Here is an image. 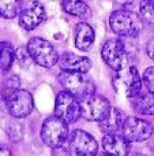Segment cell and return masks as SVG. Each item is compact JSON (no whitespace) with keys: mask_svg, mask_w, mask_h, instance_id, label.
Returning a JSON list of instances; mask_svg holds the SVG:
<instances>
[{"mask_svg":"<svg viewBox=\"0 0 154 156\" xmlns=\"http://www.w3.org/2000/svg\"><path fill=\"white\" fill-rule=\"evenodd\" d=\"M109 25L116 34L128 38H135L139 36L143 27V22L138 14L127 8L112 12L109 16Z\"/></svg>","mask_w":154,"mask_h":156,"instance_id":"6da1fadb","label":"cell"},{"mask_svg":"<svg viewBox=\"0 0 154 156\" xmlns=\"http://www.w3.org/2000/svg\"><path fill=\"white\" fill-rule=\"evenodd\" d=\"M59 82L64 90L70 92L78 99H85V97L95 93L94 83L86 76V73L63 70L59 74Z\"/></svg>","mask_w":154,"mask_h":156,"instance_id":"7a4b0ae2","label":"cell"},{"mask_svg":"<svg viewBox=\"0 0 154 156\" xmlns=\"http://www.w3.org/2000/svg\"><path fill=\"white\" fill-rule=\"evenodd\" d=\"M67 125V122L63 121L57 115L45 119L41 126V140L44 141V144L53 149L64 147L68 140Z\"/></svg>","mask_w":154,"mask_h":156,"instance_id":"3957f363","label":"cell"},{"mask_svg":"<svg viewBox=\"0 0 154 156\" xmlns=\"http://www.w3.org/2000/svg\"><path fill=\"white\" fill-rule=\"evenodd\" d=\"M3 99L10 115L16 119L29 116L34 107L32 94L23 89H8L3 94Z\"/></svg>","mask_w":154,"mask_h":156,"instance_id":"277c9868","label":"cell"},{"mask_svg":"<svg viewBox=\"0 0 154 156\" xmlns=\"http://www.w3.org/2000/svg\"><path fill=\"white\" fill-rule=\"evenodd\" d=\"M142 77L134 66L120 69L113 77V88L117 93H122L127 97L138 96L142 92Z\"/></svg>","mask_w":154,"mask_h":156,"instance_id":"5b68a950","label":"cell"},{"mask_svg":"<svg viewBox=\"0 0 154 156\" xmlns=\"http://www.w3.org/2000/svg\"><path fill=\"white\" fill-rule=\"evenodd\" d=\"M27 49H29L32 59L34 63H37L41 67H52L56 63H59V55L55 47L52 45L49 41L44 40L40 37H34L29 41L27 44Z\"/></svg>","mask_w":154,"mask_h":156,"instance_id":"8992f818","label":"cell"},{"mask_svg":"<svg viewBox=\"0 0 154 156\" xmlns=\"http://www.w3.org/2000/svg\"><path fill=\"white\" fill-rule=\"evenodd\" d=\"M65 145L71 155L78 156H92L95 155L98 151V143L95 141V138L92 134L79 129L71 132Z\"/></svg>","mask_w":154,"mask_h":156,"instance_id":"52a82bcc","label":"cell"},{"mask_svg":"<svg viewBox=\"0 0 154 156\" xmlns=\"http://www.w3.org/2000/svg\"><path fill=\"white\" fill-rule=\"evenodd\" d=\"M55 115L62 118L67 123H74L82 115L81 103L78 101V97L71 94L70 92L63 90L57 94L56 104H55Z\"/></svg>","mask_w":154,"mask_h":156,"instance_id":"ba28073f","label":"cell"},{"mask_svg":"<svg viewBox=\"0 0 154 156\" xmlns=\"http://www.w3.org/2000/svg\"><path fill=\"white\" fill-rule=\"evenodd\" d=\"M82 107V116L87 121L92 122H100L109 114L112 105L108 99L100 94H90V96L82 99L81 101Z\"/></svg>","mask_w":154,"mask_h":156,"instance_id":"9c48e42d","label":"cell"},{"mask_svg":"<svg viewBox=\"0 0 154 156\" xmlns=\"http://www.w3.org/2000/svg\"><path fill=\"white\" fill-rule=\"evenodd\" d=\"M102 59L106 65L113 70H120L126 67V60H127V49L126 44L119 38H109L102 47Z\"/></svg>","mask_w":154,"mask_h":156,"instance_id":"30bf717a","label":"cell"},{"mask_svg":"<svg viewBox=\"0 0 154 156\" xmlns=\"http://www.w3.org/2000/svg\"><path fill=\"white\" fill-rule=\"evenodd\" d=\"M154 127L150 122L141 118H127L123 126V136L130 143H142L153 134Z\"/></svg>","mask_w":154,"mask_h":156,"instance_id":"8fae6325","label":"cell"},{"mask_svg":"<svg viewBox=\"0 0 154 156\" xmlns=\"http://www.w3.org/2000/svg\"><path fill=\"white\" fill-rule=\"evenodd\" d=\"M45 16V8L40 2H30L19 12V25L22 29L30 32L42 23Z\"/></svg>","mask_w":154,"mask_h":156,"instance_id":"7c38bea8","label":"cell"},{"mask_svg":"<svg viewBox=\"0 0 154 156\" xmlns=\"http://www.w3.org/2000/svg\"><path fill=\"white\" fill-rule=\"evenodd\" d=\"M102 148L106 154L124 156L130 152V141L120 133H106L102 138Z\"/></svg>","mask_w":154,"mask_h":156,"instance_id":"4fadbf2b","label":"cell"},{"mask_svg":"<svg viewBox=\"0 0 154 156\" xmlns=\"http://www.w3.org/2000/svg\"><path fill=\"white\" fill-rule=\"evenodd\" d=\"M59 66L62 70L87 73L92 69V60L86 56H79L71 52H65L59 58Z\"/></svg>","mask_w":154,"mask_h":156,"instance_id":"5bb4252c","label":"cell"},{"mask_svg":"<svg viewBox=\"0 0 154 156\" xmlns=\"http://www.w3.org/2000/svg\"><path fill=\"white\" fill-rule=\"evenodd\" d=\"M126 119L127 118H126V114L123 111L112 107L108 115L102 121H100V129L105 134L106 133H120L123 130Z\"/></svg>","mask_w":154,"mask_h":156,"instance_id":"9a60e30c","label":"cell"},{"mask_svg":"<svg viewBox=\"0 0 154 156\" xmlns=\"http://www.w3.org/2000/svg\"><path fill=\"white\" fill-rule=\"evenodd\" d=\"M94 30L89 23L81 22L75 26V47L79 51H87L94 43Z\"/></svg>","mask_w":154,"mask_h":156,"instance_id":"2e32d148","label":"cell"},{"mask_svg":"<svg viewBox=\"0 0 154 156\" xmlns=\"http://www.w3.org/2000/svg\"><path fill=\"white\" fill-rule=\"evenodd\" d=\"M134 108L142 115H154V93L150 90L147 93L141 92L134 97Z\"/></svg>","mask_w":154,"mask_h":156,"instance_id":"e0dca14e","label":"cell"},{"mask_svg":"<svg viewBox=\"0 0 154 156\" xmlns=\"http://www.w3.org/2000/svg\"><path fill=\"white\" fill-rule=\"evenodd\" d=\"M62 7L67 14L79 18H89L92 15L89 5L83 0H63Z\"/></svg>","mask_w":154,"mask_h":156,"instance_id":"ac0fdd59","label":"cell"},{"mask_svg":"<svg viewBox=\"0 0 154 156\" xmlns=\"http://www.w3.org/2000/svg\"><path fill=\"white\" fill-rule=\"evenodd\" d=\"M15 59L14 47L7 41H0V70L7 73Z\"/></svg>","mask_w":154,"mask_h":156,"instance_id":"d6986e66","label":"cell"},{"mask_svg":"<svg viewBox=\"0 0 154 156\" xmlns=\"http://www.w3.org/2000/svg\"><path fill=\"white\" fill-rule=\"evenodd\" d=\"M22 10V0H0V16L15 18Z\"/></svg>","mask_w":154,"mask_h":156,"instance_id":"ffe728a7","label":"cell"},{"mask_svg":"<svg viewBox=\"0 0 154 156\" xmlns=\"http://www.w3.org/2000/svg\"><path fill=\"white\" fill-rule=\"evenodd\" d=\"M15 59L18 62V65L21 66L22 69H29L33 63L32 55H30L27 47H19L15 51Z\"/></svg>","mask_w":154,"mask_h":156,"instance_id":"44dd1931","label":"cell"},{"mask_svg":"<svg viewBox=\"0 0 154 156\" xmlns=\"http://www.w3.org/2000/svg\"><path fill=\"white\" fill-rule=\"evenodd\" d=\"M139 11L145 21L153 23L154 22V0H141Z\"/></svg>","mask_w":154,"mask_h":156,"instance_id":"7402d4cb","label":"cell"},{"mask_svg":"<svg viewBox=\"0 0 154 156\" xmlns=\"http://www.w3.org/2000/svg\"><path fill=\"white\" fill-rule=\"evenodd\" d=\"M143 83L150 92L154 93V67H149L143 73Z\"/></svg>","mask_w":154,"mask_h":156,"instance_id":"603a6c76","label":"cell"},{"mask_svg":"<svg viewBox=\"0 0 154 156\" xmlns=\"http://www.w3.org/2000/svg\"><path fill=\"white\" fill-rule=\"evenodd\" d=\"M146 52H147V55H149L150 59H153V62H154V37L150 38L149 43H147V45H146Z\"/></svg>","mask_w":154,"mask_h":156,"instance_id":"cb8c5ba5","label":"cell"},{"mask_svg":"<svg viewBox=\"0 0 154 156\" xmlns=\"http://www.w3.org/2000/svg\"><path fill=\"white\" fill-rule=\"evenodd\" d=\"M117 3H119L120 5H122L123 8H131V7H134L135 5V3H136V0H116Z\"/></svg>","mask_w":154,"mask_h":156,"instance_id":"d4e9b609","label":"cell"},{"mask_svg":"<svg viewBox=\"0 0 154 156\" xmlns=\"http://www.w3.org/2000/svg\"><path fill=\"white\" fill-rule=\"evenodd\" d=\"M0 155H2V156H10L11 155L10 149H8L4 144H0Z\"/></svg>","mask_w":154,"mask_h":156,"instance_id":"484cf974","label":"cell"}]
</instances>
